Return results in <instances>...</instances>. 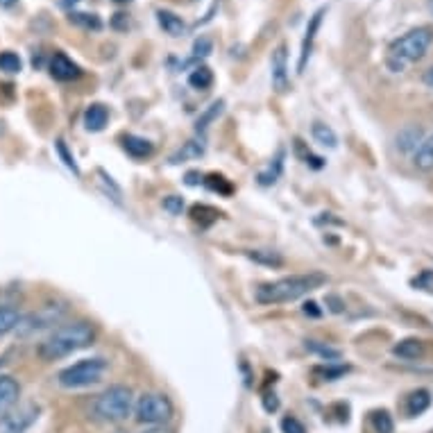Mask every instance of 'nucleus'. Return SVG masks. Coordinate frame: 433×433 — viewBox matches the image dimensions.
Returning <instances> with one entry per match:
<instances>
[{"label": "nucleus", "instance_id": "1", "mask_svg": "<svg viewBox=\"0 0 433 433\" xmlns=\"http://www.w3.org/2000/svg\"><path fill=\"white\" fill-rule=\"evenodd\" d=\"M94 340H96L94 324L87 320H75V322L61 324L48 338L41 340L36 347V354L43 361H59L68 357V354L89 347Z\"/></svg>", "mask_w": 433, "mask_h": 433}, {"label": "nucleus", "instance_id": "2", "mask_svg": "<svg viewBox=\"0 0 433 433\" xmlns=\"http://www.w3.org/2000/svg\"><path fill=\"white\" fill-rule=\"evenodd\" d=\"M322 284H327V275L322 273H306V275H291L284 279L261 284L254 291L259 304H284V302H295L299 297L308 295L311 291L320 288Z\"/></svg>", "mask_w": 433, "mask_h": 433}, {"label": "nucleus", "instance_id": "3", "mask_svg": "<svg viewBox=\"0 0 433 433\" xmlns=\"http://www.w3.org/2000/svg\"><path fill=\"white\" fill-rule=\"evenodd\" d=\"M431 43H433V30L427 25L415 28L411 32H406L404 36H399L397 41L390 43L386 66H388L392 73H401L406 66H411L413 61L427 55Z\"/></svg>", "mask_w": 433, "mask_h": 433}, {"label": "nucleus", "instance_id": "4", "mask_svg": "<svg viewBox=\"0 0 433 433\" xmlns=\"http://www.w3.org/2000/svg\"><path fill=\"white\" fill-rule=\"evenodd\" d=\"M132 411V390L127 386H109L94 401V413L103 422H123Z\"/></svg>", "mask_w": 433, "mask_h": 433}, {"label": "nucleus", "instance_id": "5", "mask_svg": "<svg viewBox=\"0 0 433 433\" xmlns=\"http://www.w3.org/2000/svg\"><path fill=\"white\" fill-rule=\"evenodd\" d=\"M105 370H107L105 359H84L80 363H75V366L61 370L57 374V381L64 388H84V386L98 383L103 379Z\"/></svg>", "mask_w": 433, "mask_h": 433}, {"label": "nucleus", "instance_id": "6", "mask_svg": "<svg viewBox=\"0 0 433 433\" xmlns=\"http://www.w3.org/2000/svg\"><path fill=\"white\" fill-rule=\"evenodd\" d=\"M134 415L141 424H164L173 417V401L159 392H145L136 401Z\"/></svg>", "mask_w": 433, "mask_h": 433}, {"label": "nucleus", "instance_id": "7", "mask_svg": "<svg viewBox=\"0 0 433 433\" xmlns=\"http://www.w3.org/2000/svg\"><path fill=\"white\" fill-rule=\"evenodd\" d=\"M39 417V406L36 404H25L10 413L0 422V433H25Z\"/></svg>", "mask_w": 433, "mask_h": 433}, {"label": "nucleus", "instance_id": "8", "mask_svg": "<svg viewBox=\"0 0 433 433\" xmlns=\"http://www.w3.org/2000/svg\"><path fill=\"white\" fill-rule=\"evenodd\" d=\"M61 315H64V311H61V308L45 306L43 311L28 315V318H21V322H19V327H17V329H21V334H23V336L34 334V331H41V329H45V327H52V324L61 320Z\"/></svg>", "mask_w": 433, "mask_h": 433}, {"label": "nucleus", "instance_id": "9", "mask_svg": "<svg viewBox=\"0 0 433 433\" xmlns=\"http://www.w3.org/2000/svg\"><path fill=\"white\" fill-rule=\"evenodd\" d=\"M50 75L55 77L57 82H73L82 75V71L68 55H64V52H55L50 59Z\"/></svg>", "mask_w": 433, "mask_h": 433}, {"label": "nucleus", "instance_id": "10", "mask_svg": "<svg viewBox=\"0 0 433 433\" xmlns=\"http://www.w3.org/2000/svg\"><path fill=\"white\" fill-rule=\"evenodd\" d=\"M21 397V386L17 379L12 377H0V422L12 413Z\"/></svg>", "mask_w": 433, "mask_h": 433}, {"label": "nucleus", "instance_id": "11", "mask_svg": "<svg viewBox=\"0 0 433 433\" xmlns=\"http://www.w3.org/2000/svg\"><path fill=\"white\" fill-rule=\"evenodd\" d=\"M322 17H324V10H318L311 17V21H308V28H306V36L304 41H302V52H299V64H297V73H304L306 68V61L308 57H311V48H313V41H315V34H318V28L322 23Z\"/></svg>", "mask_w": 433, "mask_h": 433}, {"label": "nucleus", "instance_id": "12", "mask_svg": "<svg viewBox=\"0 0 433 433\" xmlns=\"http://www.w3.org/2000/svg\"><path fill=\"white\" fill-rule=\"evenodd\" d=\"M273 84L279 94L288 89V55H286V45H279L273 55Z\"/></svg>", "mask_w": 433, "mask_h": 433}, {"label": "nucleus", "instance_id": "13", "mask_svg": "<svg viewBox=\"0 0 433 433\" xmlns=\"http://www.w3.org/2000/svg\"><path fill=\"white\" fill-rule=\"evenodd\" d=\"M123 148H125V152L132 159H145V157H150V154H152L154 145L148 141V138H143V136L127 134V136H123Z\"/></svg>", "mask_w": 433, "mask_h": 433}, {"label": "nucleus", "instance_id": "14", "mask_svg": "<svg viewBox=\"0 0 433 433\" xmlns=\"http://www.w3.org/2000/svg\"><path fill=\"white\" fill-rule=\"evenodd\" d=\"M107 120H109V109H107L105 105H91L87 112H84V127L89 129V132H100V129H105Z\"/></svg>", "mask_w": 433, "mask_h": 433}, {"label": "nucleus", "instance_id": "15", "mask_svg": "<svg viewBox=\"0 0 433 433\" xmlns=\"http://www.w3.org/2000/svg\"><path fill=\"white\" fill-rule=\"evenodd\" d=\"M392 352H395L399 359L415 361L424 357V343L420 338H406V340H399V343L392 347Z\"/></svg>", "mask_w": 433, "mask_h": 433}, {"label": "nucleus", "instance_id": "16", "mask_svg": "<svg viewBox=\"0 0 433 433\" xmlns=\"http://www.w3.org/2000/svg\"><path fill=\"white\" fill-rule=\"evenodd\" d=\"M422 136H424V134H422V129H420V127H415V125L404 127V129H401V132L397 134V148H399L401 152H413V150L420 148Z\"/></svg>", "mask_w": 433, "mask_h": 433}, {"label": "nucleus", "instance_id": "17", "mask_svg": "<svg viewBox=\"0 0 433 433\" xmlns=\"http://www.w3.org/2000/svg\"><path fill=\"white\" fill-rule=\"evenodd\" d=\"M157 21H159V25L164 28L170 36H182L184 32H187V25H184V21L177 17V14L168 12V10H159L157 12Z\"/></svg>", "mask_w": 433, "mask_h": 433}, {"label": "nucleus", "instance_id": "18", "mask_svg": "<svg viewBox=\"0 0 433 433\" xmlns=\"http://www.w3.org/2000/svg\"><path fill=\"white\" fill-rule=\"evenodd\" d=\"M431 404V395L427 390H415L411 395L406 397V413L415 417V415H422L424 411L429 408Z\"/></svg>", "mask_w": 433, "mask_h": 433}, {"label": "nucleus", "instance_id": "19", "mask_svg": "<svg viewBox=\"0 0 433 433\" xmlns=\"http://www.w3.org/2000/svg\"><path fill=\"white\" fill-rule=\"evenodd\" d=\"M247 257H250L254 264H261V266H268V268H282L284 266V257L279 252H273V250H252V252H247Z\"/></svg>", "mask_w": 433, "mask_h": 433}, {"label": "nucleus", "instance_id": "20", "mask_svg": "<svg viewBox=\"0 0 433 433\" xmlns=\"http://www.w3.org/2000/svg\"><path fill=\"white\" fill-rule=\"evenodd\" d=\"M284 170V150L277 152V157L273 164L268 166V170H264V173H259V184L261 187H270V184H275L277 180H279Z\"/></svg>", "mask_w": 433, "mask_h": 433}, {"label": "nucleus", "instance_id": "21", "mask_svg": "<svg viewBox=\"0 0 433 433\" xmlns=\"http://www.w3.org/2000/svg\"><path fill=\"white\" fill-rule=\"evenodd\" d=\"M19 322H21L19 308L0 306V336H5V334H10V331H14L19 327Z\"/></svg>", "mask_w": 433, "mask_h": 433}, {"label": "nucleus", "instance_id": "22", "mask_svg": "<svg viewBox=\"0 0 433 433\" xmlns=\"http://www.w3.org/2000/svg\"><path fill=\"white\" fill-rule=\"evenodd\" d=\"M311 134H313V138H315V141H318L320 145H324V148H336V145H338V136H336V132H334V129H331L329 125H324V123H313Z\"/></svg>", "mask_w": 433, "mask_h": 433}, {"label": "nucleus", "instance_id": "23", "mask_svg": "<svg viewBox=\"0 0 433 433\" xmlns=\"http://www.w3.org/2000/svg\"><path fill=\"white\" fill-rule=\"evenodd\" d=\"M202 154H204V145L202 143L189 141V143H184V148L180 152H175L173 157H170V164H182V161L198 159V157H202Z\"/></svg>", "mask_w": 433, "mask_h": 433}, {"label": "nucleus", "instance_id": "24", "mask_svg": "<svg viewBox=\"0 0 433 433\" xmlns=\"http://www.w3.org/2000/svg\"><path fill=\"white\" fill-rule=\"evenodd\" d=\"M415 166L420 170H431L433 168V138L420 143V148L415 150Z\"/></svg>", "mask_w": 433, "mask_h": 433}, {"label": "nucleus", "instance_id": "25", "mask_svg": "<svg viewBox=\"0 0 433 433\" xmlns=\"http://www.w3.org/2000/svg\"><path fill=\"white\" fill-rule=\"evenodd\" d=\"M189 84L193 89H198V91H204L209 89L213 84V73H211V68H207V66H198L196 71H193L189 75Z\"/></svg>", "mask_w": 433, "mask_h": 433}, {"label": "nucleus", "instance_id": "26", "mask_svg": "<svg viewBox=\"0 0 433 433\" xmlns=\"http://www.w3.org/2000/svg\"><path fill=\"white\" fill-rule=\"evenodd\" d=\"M71 23L75 25H80L84 30H100L103 28V21H100L96 14H82V12H71Z\"/></svg>", "mask_w": 433, "mask_h": 433}, {"label": "nucleus", "instance_id": "27", "mask_svg": "<svg viewBox=\"0 0 433 433\" xmlns=\"http://www.w3.org/2000/svg\"><path fill=\"white\" fill-rule=\"evenodd\" d=\"M222 109H225V103H222V100H218V103H213L211 107H209V109L198 118V132H204V129L209 127V123H213L215 118H218V116L222 114Z\"/></svg>", "mask_w": 433, "mask_h": 433}, {"label": "nucleus", "instance_id": "28", "mask_svg": "<svg viewBox=\"0 0 433 433\" xmlns=\"http://www.w3.org/2000/svg\"><path fill=\"white\" fill-rule=\"evenodd\" d=\"M21 66H23V61L17 52H10V50L0 52V71L3 73H19Z\"/></svg>", "mask_w": 433, "mask_h": 433}, {"label": "nucleus", "instance_id": "29", "mask_svg": "<svg viewBox=\"0 0 433 433\" xmlns=\"http://www.w3.org/2000/svg\"><path fill=\"white\" fill-rule=\"evenodd\" d=\"M372 427L377 433H392L395 429V422H392V417L388 411H374L372 413Z\"/></svg>", "mask_w": 433, "mask_h": 433}, {"label": "nucleus", "instance_id": "30", "mask_svg": "<svg viewBox=\"0 0 433 433\" xmlns=\"http://www.w3.org/2000/svg\"><path fill=\"white\" fill-rule=\"evenodd\" d=\"M306 350L313 352V354H318V357L327 359V361H338L340 359V352L338 350H331V347L318 343V340H306Z\"/></svg>", "mask_w": 433, "mask_h": 433}, {"label": "nucleus", "instance_id": "31", "mask_svg": "<svg viewBox=\"0 0 433 433\" xmlns=\"http://www.w3.org/2000/svg\"><path fill=\"white\" fill-rule=\"evenodd\" d=\"M315 374L318 377H322L324 381H336L338 377H343L345 372H350V366H322V368H315L313 370Z\"/></svg>", "mask_w": 433, "mask_h": 433}, {"label": "nucleus", "instance_id": "32", "mask_svg": "<svg viewBox=\"0 0 433 433\" xmlns=\"http://www.w3.org/2000/svg\"><path fill=\"white\" fill-rule=\"evenodd\" d=\"M204 184L211 191H218V193H222V196H231V184L225 180V177H220V175H209L207 180H204Z\"/></svg>", "mask_w": 433, "mask_h": 433}, {"label": "nucleus", "instance_id": "33", "mask_svg": "<svg viewBox=\"0 0 433 433\" xmlns=\"http://www.w3.org/2000/svg\"><path fill=\"white\" fill-rule=\"evenodd\" d=\"M55 145H57V152H59V157H61V159H64V164H66V168H71V170H73V173H75V175H80V168H77V164H75V159H73V154H71V152H68V148H66V143H64V141H61V138H59V141H57Z\"/></svg>", "mask_w": 433, "mask_h": 433}, {"label": "nucleus", "instance_id": "34", "mask_svg": "<svg viewBox=\"0 0 433 433\" xmlns=\"http://www.w3.org/2000/svg\"><path fill=\"white\" fill-rule=\"evenodd\" d=\"M164 209L170 215H180L184 211V200L180 196H168L164 198Z\"/></svg>", "mask_w": 433, "mask_h": 433}, {"label": "nucleus", "instance_id": "35", "mask_svg": "<svg viewBox=\"0 0 433 433\" xmlns=\"http://www.w3.org/2000/svg\"><path fill=\"white\" fill-rule=\"evenodd\" d=\"M282 431L284 433H306L304 424H302L297 417H293V415L284 417V420H282Z\"/></svg>", "mask_w": 433, "mask_h": 433}, {"label": "nucleus", "instance_id": "36", "mask_svg": "<svg viewBox=\"0 0 433 433\" xmlns=\"http://www.w3.org/2000/svg\"><path fill=\"white\" fill-rule=\"evenodd\" d=\"M413 286H417V288H424V291H433V270H424L420 277H415Z\"/></svg>", "mask_w": 433, "mask_h": 433}, {"label": "nucleus", "instance_id": "37", "mask_svg": "<svg viewBox=\"0 0 433 433\" xmlns=\"http://www.w3.org/2000/svg\"><path fill=\"white\" fill-rule=\"evenodd\" d=\"M193 52H196L198 57H207L209 52H211V41H209L207 36L198 39V41H196V45H193Z\"/></svg>", "mask_w": 433, "mask_h": 433}, {"label": "nucleus", "instance_id": "38", "mask_svg": "<svg viewBox=\"0 0 433 433\" xmlns=\"http://www.w3.org/2000/svg\"><path fill=\"white\" fill-rule=\"evenodd\" d=\"M264 406H266L268 413H273V411H277V408H279V399H277L275 392H273V395L268 392V395L264 397Z\"/></svg>", "mask_w": 433, "mask_h": 433}, {"label": "nucleus", "instance_id": "39", "mask_svg": "<svg viewBox=\"0 0 433 433\" xmlns=\"http://www.w3.org/2000/svg\"><path fill=\"white\" fill-rule=\"evenodd\" d=\"M304 313L306 315H313V318H318L320 308H318V304H315V302H306V304H304Z\"/></svg>", "mask_w": 433, "mask_h": 433}, {"label": "nucleus", "instance_id": "40", "mask_svg": "<svg viewBox=\"0 0 433 433\" xmlns=\"http://www.w3.org/2000/svg\"><path fill=\"white\" fill-rule=\"evenodd\" d=\"M327 304H331V311H336V313H340V311H343V302H340L338 297H334V295H329L327 297Z\"/></svg>", "mask_w": 433, "mask_h": 433}, {"label": "nucleus", "instance_id": "41", "mask_svg": "<svg viewBox=\"0 0 433 433\" xmlns=\"http://www.w3.org/2000/svg\"><path fill=\"white\" fill-rule=\"evenodd\" d=\"M200 182H202V175H200V173H189L187 175V184H189V187H196V184H200Z\"/></svg>", "mask_w": 433, "mask_h": 433}, {"label": "nucleus", "instance_id": "42", "mask_svg": "<svg viewBox=\"0 0 433 433\" xmlns=\"http://www.w3.org/2000/svg\"><path fill=\"white\" fill-rule=\"evenodd\" d=\"M424 84H427L429 89H433V68H429V71L424 73Z\"/></svg>", "mask_w": 433, "mask_h": 433}, {"label": "nucleus", "instance_id": "43", "mask_svg": "<svg viewBox=\"0 0 433 433\" xmlns=\"http://www.w3.org/2000/svg\"><path fill=\"white\" fill-rule=\"evenodd\" d=\"M17 3H19V0H0V5H3V7H14Z\"/></svg>", "mask_w": 433, "mask_h": 433}, {"label": "nucleus", "instance_id": "44", "mask_svg": "<svg viewBox=\"0 0 433 433\" xmlns=\"http://www.w3.org/2000/svg\"><path fill=\"white\" fill-rule=\"evenodd\" d=\"M145 433H170L168 429H150V431H145Z\"/></svg>", "mask_w": 433, "mask_h": 433}, {"label": "nucleus", "instance_id": "45", "mask_svg": "<svg viewBox=\"0 0 433 433\" xmlns=\"http://www.w3.org/2000/svg\"><path fill=\"white\" fill-rule=\"evenodd\" d=\"M71 3L75 5V3H77V0H64V3H61V5H64V7H71Z\"/></svg>", "mask_w": 433, "mask_h": 433}, {"label": "nucleus", "instance_id": "46", "mask_svg": "<svg viewBox=\"0 0 433 433\" xmlns=\"http://www.w3.org/2000/svg\"><path fill=\"white\" fill-rule=\"evenodd\" d=\"M429 12L433 14V0H429Z\"/></svg>", "mask_w": 433, "mask_h": 433}, {"label": "nucleus", "instance_id": "47", "mask_svg": "<svg viewBox=\"0 0 433 433\" xmlns=\"http://www.w3.org/2000/svg\"><path fill=\"white\" fill-rule=\"evenodd\" d=\"M114 3H118V5H123V3H129V0H114Z\"/></svg>", "mask_w": 433, "mask_h": 433}]
</instances>
